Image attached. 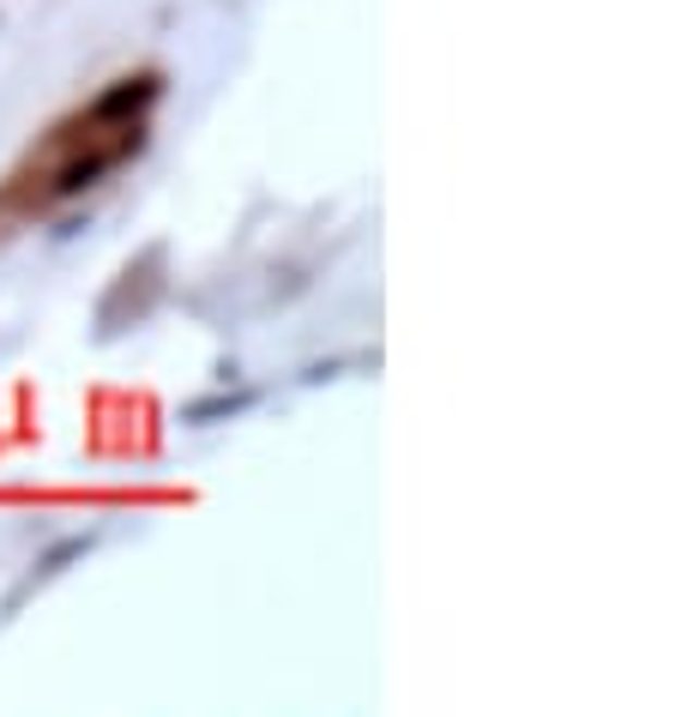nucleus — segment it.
I'll list each match as a JSON object with an SVG mask.
<instances>
[{"instance_id":"1","label":"nucleus","mask_w":675,"mask_h":717,"mask_svg":"<svg viewBox=\"0 0 675 717\" xmlns=\"http://www.w3.org/2000/svg\"><path fill=\"white\" fill-rule=\"evenodd\" d=\"M163 97V73H133V78H115L103 97L91 103V127H109V121H133V115H145V109Z\"/></svg>"},{"instance_id":"2","label":"nucleus","mask_w":675,"mask_h":717,"mask_svg":"<svg viewBox=\"0 0 675 717\" xmlns=\"http://www.w3.org/2000/svg\"><path fill=\"white\" fill-rule=\"evenodd\" d=\"M139 145H145V133L121 139L115 151H85V157H73V163H66V170L54 175V194H61V199H73V194H85V187H97V182H103V175L121 163V157H133Z\"/></svg>"},{"instance_id":"3","label":"nucleus","mask_w":675,"mask_h":717,"mask_svg":"<svg viewBox=\"0 0 675 717\" xmlns=\"http://www.w3.org/2000/svg\"><path fill=\"white\" fill-rule=\"evenodd\" d=\"M260 405V392L242 386V392H211V398H194V405H182V422H230L242 417V410Z\"/></svg>"},{"instance_id":"4","label":"nucleus","mask_w":675,"mask_h":717,"mask_svg":"<svg viewBox=\"0 0 675 717\" xmlns=\"http://www.w3.org/2000/svg\"><path fill=\"white\" fill-rule=\"evenodd\" d=\"M91 543H97L91 531H78V536H61V543H54L49 555H42V561H37V579L61 573V567H66V561H78V555H91Z\"/></svg>"}]
</instances>
